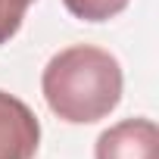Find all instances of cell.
Returning <instances> with one entry per match:
<instances>
[{
    "mask_svg": "<svg viewBox=\"0 0 159 159\" xmlns=\"http://www.w3.org/2000/svg\"><path fill=\"white\" fill-rule=\"evenodd\" d=\"M41 91L53 116L69 125L106 119L122 100V66L94 44H75L50 56L41 75Z\"/></svg>",
    "mask_w": 159,
    "mask_h": 159,
    "instance_id": "cell-1",
    "label": "cell"
},
{
    "mask_svg": "<svg viewBox=\"0 0 159 159\" xmlns=\"http://www.w3.org/2000/svg\"><path fill=\"white\" fill-rule=\"evenodd\" d=\"M62 3L81 22H106V19L119 16L131 0H62Z\"/></svg>",
    "mask_w": 159,
    "mask_h": 159,
    "instance_id": "cell-4",
    "label": "cell"
},
{
    "mask_svg": "<svg viewBox=\"0 0 159 159\" xmlns=\"http://www.w3.org/2000/svg\"><path fill=\"white\" fill-rule=\"evenodd\" d=\"M94 159H159V128L153 119H125L97 137Z\"/></svg>",
    "mask_w": 159,
    "mask_h": 159,
    "instance_id": "cell-3",
    "label": "cell"
},
{
    "mask_svg": "<svg viewBox=\"0 0 159 159\" xmlns=\"http://www.w3.org/2000/svg\"><path fill=\"white\" fill-rule=\"evenodd\" d=\"M41 122L19 97L0 91V159H34Z\"/></svg>",
    "mask_w": 159,
    "mask_h": 159,
    "instance_id": "cell-2",
    "label": "cell"
},
{
    "mask_svg": "<svg viewBox=\"0 0 159 159\" xmlns=\"http://www.w3.org/2000/svg\"><path fill=\"white\" fill-rule=\"evenodd\" d=\"M34 0H0V47H3L19 28Z\"/></svg>",
    "mask_w": 159,
    "mask_h": 159,
    "instance_id": "cell-5",
    "label": "cell"
}]
</instances>
